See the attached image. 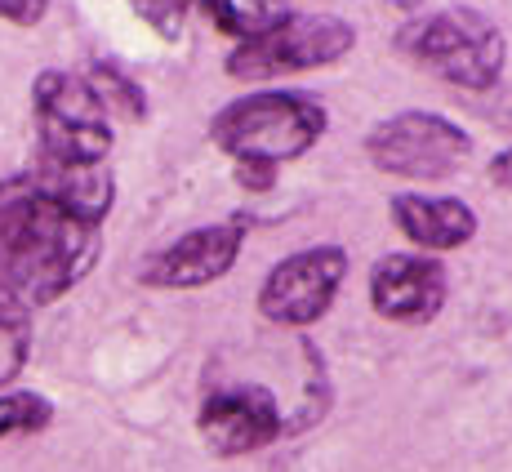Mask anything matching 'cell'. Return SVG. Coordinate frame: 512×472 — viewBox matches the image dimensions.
<instances>
[{
  "label": "cell",
  "instance_id": "obj_1",
  "mask_svg": "<svg viewBox=\"0 0 512 472\" xmlns=\"http://www.w3.org/2000/svg\"><path fill=\"white\" fill-rule=\"evenodd\" d=\"M103 254L98 223L54 201L32 174L0 188V303L49 308L94 272Z\"/></svg>",
  "mask_w": 512,
  "mask_h": 472
},
{
  "label": "cell",
  "instance_id": "obj_2",
  "mask_svg": "<svg viewBox=\"0 0 512 472\" xmlns=\"http://www.w3.org/2000/svg\"><path fill=\"white\" fill-rule=\"evenodd\" d=\"M330 116L321 98L299 90H254L232 103H223L210 121V143L223 156L236 161H259V165H285L308 156L321 143Z\"/></svg>",
  "mask_w": 512,
  "mask_h": 472
},
{
  "label": "cell",
  "instance_id": "obj_3",
  "mask_svg": "<svg viewBox=\"0 0 512 472\" xmlns=\"http://www.w3.org/2000/svg\"><path fill=\"white\" fill-rule=\"evenodd\" d=\"M397 49L459 90H495L508 63L504 27L472 5H446L410 18L397 32Z\"/></svg>",
  "mask_w": 512,
  "mask_h": 472
},
{
  "label": "cell",
  "instance_id": "obj_4",
  "mask_svg": "<svg viewBox=\"0 0 512 472\" xmlns=\"http://www.w3.org/2000/svg\"><path fill=\"white\" fill-rule=\"evenodd\" d=\"M36 134L49 165H103L112 152V121L94 85L76 72L45 67L32 81Z\"/></svg>",
  "mask_w": 512,
  "mask_h": 472
},
{
  "label": "cell",
  "instance_id": "obj_5",
  "mask_svg": "<svg viewBox=\"0 0 512 472\" xmlns=\"http://www.w3.org/2000/svg\"><path fill=\"white\" fill-rule=\"evenodd\" d=\"M366 156L392 179H450L472 156V134L459 121L428 107L383 116L366 134Z\"/></svg>",
  "mask_w": 512,
  "mask_h": 472
},
{
  "label": "cell",
  "instance_id": "obj_6",
  "mask_svg": "<svg viewBox=\"0 0 512 472\" xmlns=\"http://www.w3.org/2000/svg\"><path fill=\"white\" fill-rule=\"evenodd\" d=\"M357 49V27L339 14H290L281 27L241 41L228 54V76L236 81H268V76H294L312 67H330Z\"/></svg>",
  "mask_w": 512,
  "mask_h": 472
},
{
  "label": "cell",
  "instance_id": "obj_7",
  "mask_svg": "<svg viewBox=\"0 0 512 472\" xmlns=\"http://www.w3.org/2000/svg\"><path fill=\"white\" fill-rule=\"evenodd\" d=\"M348 277V250L343 245H308L285 254L259 285V312L272 326H317L334 308Z\"/></svg>",
  "mask_w": 512,
  "mask_h": 472
},
{
  "label": "cell",
  "instance_id": "obj_8",
  "mask_svg": "<svg viewBox=\"0 0 512 472\" xmlns=\"http://www.w3.org/2000/svg\"><path fill=\"white\" fill-rule=\"evenodd\" d=\"M245 228L241 223H205V228L183 232L179 241H170L165 250L147 254L139 263V281L152 290H201L228 277L241 259Z\"/></svg>",
  "mask_w": 512,
  "mask_h": 472
},
{
  "label": "cell",
  "instance_id": "obj_9",
  "mask_svg": "<svg viewBox=\"0 0 512 472\" xmlns=\"http://www.w3.org/2000/svg\"><path fill=\"white\" fill-rule=\"evenodd\" d=\"M196 428L214 455H254L281 437V406L263 383H232L201 401Z\"/></svg>",
  "mask_w": 512,
  "mask_h": 472
},
{
  "label": "cell",
  "instance_id": "obj_10",
  "mask_svg": "<svg viewBox=\"0 0 512 472\" xmlns=\"http://www.w3.org/2000/svg\"><path fill=\"white\" fill-rule=\"evenodd\" d=\"M450 299V272L432 254H383L370 268V303L397 326H428Z\"/></svg>",
  "mask_w": 512,
  "mask_h": 472
},
{
  "label": "cell",
  "instance_id": "obj_11",
  "mask_svg": "<svg viewBox=\"0 0 512 472\" xmlns=\"http://www.w3.org/2000/svg\"><path fill=\"white\" fill-rule=\"evenodd\" d=\"M392 223L419 250H459L477 236V214L459 196L441 192H397L388 201Z\"/></svg>",
  "mask_w": 512,
  "mask_h": 472
},
{
  "label": "cell",
  "instance_id": "obj_12",
  "mask_svg": "<svg viewBox=\"0 0 512 472\" xmlns=\"http://www.w3.org/2000/svg\"><path fill=\"white\" fill-rule=\"evenodd\" d=\"M187 9H201L223 36H236V45L254 41L290 18L285 0H187Z\"/></svg>",
  "mask_w": 512,
  "mask_h": 472
},
{
  "label": "cell",
  "instance_id": "obj_13",
  "mask_svg": "<svg viewBox=\"0 0 512 472\" xmlns=\"http://www.w3.org/2000/svg\"><path fill=\"white\" fill-rule=\"evenodd\" d=\"M27 357H32V321L23 308L0 303V392L23 375Z\"/></svg>",
  "mask_w": 512,
  "mask_h": 472
},
{
  "label": "cell",
  "instance_id": "obj_14",
  "mask_svg": "<svg viewBox=\"0 0 512 472\" xmlns=\"http://www.w3.org/2000/svg\"><path fill=\"white\" fill-rule=\"evenodd\" d=\"M54 419V406L41 392H0V441L23 437V432H41Z\"/></svg>",
  "mask_w": 512,
  "mask_h": 472
},
{
  "label": "cell",
  "instance_id": "obj_15",
  "mask_svg": "<svg viewBox=\"0 0 512 472\" xmlns=\"http://www.w3.org/2000/svg\"><path fill=\"white\" fill-rule=\"evenodd\" d=\"M85 81L94 85V94L103 98V107H121L125 116H147V94H143V85L139 81H130V76L121 72V67H112V63H94L90 67V76Z\"/></svg>",
  "mask_w": 512,
  "mask_h": 472
},
{
  "label": "cell",
  "instance_id": "obj_16",
  "mask_svg": "<svg viewBox=\"0 0 512 472\" xmlns=\"http://www.w3.org/2000/svg\"><path fill=\"white\" fill-rule=\"evenodd\" d=\"M130 9L152 27L161 41H179L187 23V0H130Z\"/></svg>",
  "mask_w": 512,
  "mask_h": 472
},
{
  "label": "cell",
  "instance_id": "obj_17",
  "mask_svg": "<svg viewBox=\"0 0 512 472\" xmlns=\"http://www.w3.org/2000/svg\"><path fill=\"white\" fill-rule=\"evenodd\" d=\"M54 0H0V23H14V27H36L49 14Z\"/></svg>",
  "mask_w": 512,
  "mask_h": 472
},
{
  "label": "cell",
  "instance_id": "obj_18",
  "mask_svg": "<svg viewBox=\"0 0 512 472\" xmlns=\"http://www.w3.org/2000/svg\"><path fill=\"white\" fill-rule=\"evenodd\" d=\"M236 183H241L245 192H272L277 170H272V165H259V161H236Z\"/></svg>",
  "mask_w": 512,
  "mask_h": 472
},
{
  "label": "cell",
  "instance_id": "obj_19",
  "mask_svg": "<svg viewBox=\"0 0 512 472\" xmlns=\"http://www.w3.org/2000/svg\"><path fill=\"white\" fill-rule=\"evenodd\" d=\"M490 179H495L499 188H508V192H512V147L495 152V161H490Z\"/></svg>",
  "mask_w": 512,
  "mask_h": 472
},
{
  "label": "cell",
  "instance_id": "obj_20",
  "mask_svg": "<svg viewBox=\"0 0 512 472\" xmlns=\"http://www.w3.org/2000/svg\"><path fill=\"white\" fill-rule=\"evenodd\" d=\"M388 5H392V9H401V14H415L423 0H388Z\"/></svg>",
  "mask_w": 512,
  "mask_h": 472
}]
</instances>
